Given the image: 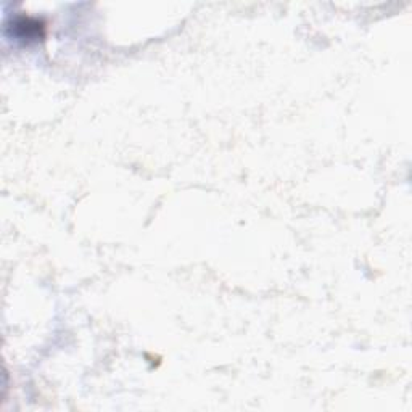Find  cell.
Listing matches in <instances>:
<instances>
[{
  "label": "cell",
  "instance_id": "obj_1",
  "mask_svg": "<svg viewBox=\"0 0 412 412\" xmlns=\"http://www.w3.org/2000/svg\"><path fill=\"white\" fill-rule=\"evenodd\" d=\"M13 33L22 40H38L44 36V24L39 20L20 17L13 22Z\"/></svg>",
  "mask_w": 412,
  "mask_h": 412
}]
</instances>
